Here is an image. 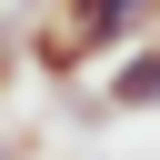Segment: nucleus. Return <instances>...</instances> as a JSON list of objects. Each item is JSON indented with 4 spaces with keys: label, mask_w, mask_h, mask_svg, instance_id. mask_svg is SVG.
<instances>
[{
    "label": "nucleus",
    "mask_w": 160,
    "mask_h": 160,
    "mask_svg": "<svg viewBox=\"0 0 160 160\" xmlns=\"http://www.w3.org/2000/svg\"><path fill=\"white\" fill-rule=\"evenodd\" d=\"M0 160H20V140H10V120H0Z\"/></svg>",
    "instance_id": "3"
},
{
    "label": "nucleus",
    "mask_w": 160,
    "mask_h": 160,
    "mask_svg": "<svg viewBox=\"0 0 160 160\" xmlns=\"http://www.w3.org/2000/svg\"><path fill=\"white\" fill-rule=\"evenodd\" d=\"M110 110H160V40H130L120 60H110V90H100Z\"/></svg>",
    "instance_id": "1"
},
{
    "label": "nucleus",
    "mask_w": 160,
    "mask_h": 160,
    "mask_svg": "<svg viewBox=\"0 0 160 160\" xmlns=\"http://www.w3.org/2000/svg\"><path fill=\"white\" fill-rule=\"evenodd\" d=\"M20 60H30V30H20V20H0V90L20 80Z\"/></svg>",
    "instance_id": "2"
}]
</instances>
